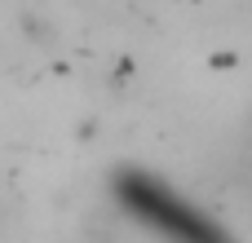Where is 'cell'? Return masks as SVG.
Returning <instances> with one entry per match:
<instances>
[{
  "label": "cell",
  "mask_w": 252,
  "mask_h": 243,
  "mask_svg": "<svg viewBox=\"0 0 252 243\" xmlns=\"http://www.w3.org/2000/svg\"><path fill=\"white\" fill-rule=\"evenodd\" d=\"M115 199L128 217H137L146 230H155L164 239L213 243L226 235L217 221H208L199 208H190L182 195H173L159 177H151L142 168H115Z\"/></svg>",
  "instance_id": "cell-1"
},
{
  "label": "cell",
  "mask_w": 252,
  "mask_h": 243,
  "mask_svg": "<svg viewBox=\"0 0 252 243\" xmlns=\"http://www.w3.org/2000/svg\"><path fill=\"white\" fill-rule=\"evenodd\" d=\"M18 31H22V40H31L40 49H53L58 44V22L44 18V13H35V9H22L18 13Z\"/></svg>",
  "instance_id": "cell-2"
}]
</instances>
